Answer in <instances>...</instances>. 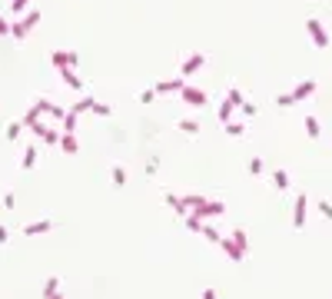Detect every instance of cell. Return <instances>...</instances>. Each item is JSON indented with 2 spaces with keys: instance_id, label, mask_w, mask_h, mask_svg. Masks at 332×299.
Wrapping results in <instances>:
<instances>
[{
  "instance_id": "cell-6",
  "label": "cell",
  "mask_w": 332,
  "mask_h": 299,
  "mask_svg": "<svg viewBox=\"0 0 332 299\" xmlns=\"http://www.w3.org/2000/svg\"><path fill=\"white\" fill-rule=\"evenodd\" d=\"M203 63H206V56L200 54V50H196V54H189V56L183 60V67H180V76H193L200 67H203Z\"/></svg>"
},
{
  "instance_id": "cell-7",
  "label": "cell",
  "mask_w": 332,
  "mask_h": 299,
  "mask_svg": "<svg viewBox=\"0 0 332 299\" xmlns=\"http://www.w3.org/2000/svg\"><path fill=\"white\" fill-rule=\"evenodd\" d=\"M220 246H222V253H226L229 260H236V262H240L242 256H246V249H242V246L236 243L233 236H222V240H220Z\"/></svg>"
},
{
  "instance_id": "cell-33",
  "label": "cell",
  "mask_w": 332,
  "mask_h": 299,
  "mask_svg": "<svg viewBox=\"0 0 332 299\" xmlns=\"http://www.w3.org/2000/svg\"><path fill=\"white\" fill-rule=\"evenodd\" d=\"M276 103H279V107H293L295 96H293V93H279V96H276Z\"/></svg>"
},
{
  "instance_id": "cell-10",
  "label": "cell",
  "mask_w": 332,
  "mask_h": 299,
  "mask_svg": "<svg viewBox=\"0 0 332 299\" xmlns=\"http://www.w3.org/2000/svg\"><path fill=\"white\" fill-rule=\"evenodd\" d=\"M166 206L173 209V213H180V216H189V206H186L183 196H176V193H166Z\"/></svg>"
},
{
  "instance_id": "cell-14",
  "label": "cell",
  "mask_w": 332,
  "mask_h": 299,
  "mask_svg": "<svg viewBox=\"0 0 332 299\" xmlns=\"http://www.w3.org/2000/svg\"><path fill=\"white\" fill-rule=\"evenodd\" d=\"M60 127H63V133H76V127H80V116H76L74 110H67V116H63V123H60Z\"/></svg>"
},
{
  "instance_id": "cell-8",
  "label": "cell",
  "mask_w": 332,
  "mask_h": 299,
  "mask_svg": "<svg viewBox=\"0 0 332 299\" xmlns=\"http://www.w3.org/2000/svg\"><path fill=\"white\" fill-rule=\"evenodd\" d=\"M50 229H54L50 220H34V223L23 226V236H40V233H50Z\"/></svg>"
},
{
  "instance_id": "cell-16",
  "label": "cell",
  "mask_w": 332,
  "mask_h": 299,
  "mask_svg": "<svg viewBox=\"0 0 332 299\" xmlns=\"http://www.w3.org/2000/svg\"><path fill=\"white\" fill-rule=\"evenodd\" d=\"M93 103H96V100H93V96H80V100H76L74 107H70V110L76 113V116H80V113H87V110H93Z\"/></svg>"
},
{
  "instance_id": "cell-23",
  "label": "cell",
  "mask_w": 332,
  "mask_h": 299,
  "mask_svg": "<svg viewBox=\"0 0 332 299\" xmlns=\"http://www.w3.org/2000/svg\"><path fill=\"white\" fill-rule=\"evenodd\" d=\"M203 236L209 240V243H220V240H222V233L216 229V226H209V223H203Z\"/></svg>"
},
{
  "instance_id": "cell-31",
  "label": "cell",
  "mask_w": 332,
  "mask_h": 299,
  "mask_svg": "<svg viewBox=\"0 0 332 299\" xmlns=\"http://www.w3.org/2000/svg\"><path fill=\"white\" fill-rule=\"evenodd\" d=\"M23 133V123H7V140H17Z\"/></svg>"
},
{
  "instance_id": "cell-20",
  "label": "cell",
  "mask_w": 332,
  "mask_h": 299,
  "mask_svg": "<svg viewBox=\"0 0 332 299\" xmlns=\"http://www.w3.org/2000/svg\"><path fill=\"white\" fill-rule=\"evenodd\" d=\"M60 136H63V133H60V130H54V127H47V130H43V136H40V140H43L47 147H56V143H60Z\"/></svg>"
},
{
  "instance_id": "cell-38",
  "label": "cell",
  "mask_w": 332,
  "mask_h": 299,
  "mask_svg": "<svg viewBox=\"0 0 332 299\" xmlns=\"http://www.w3.org/2000/svg\"><path fill=\"white\" fill-rule=\"evenodd\" d=\"M14 203H17L14 193H3V209H14Z\"/></svg>"
},
{
  "instance_id": "cell-36",
  "label": "cell",
  "mask_w": 332,
  "mask_h": 299,
  "mask_svg": "<svg viewBox=\"0 0 332 299\" xmlns=\"http://www.w3.org/2000/svg\"><path fill=\"white\" fill-rule=\"evenodd\" d=\"M156 167H160V160H156V156H153V160H147V176H156Z\"/></svg>"
},
{
  "instance_id": "cell-19",
  "label": "cell",
  "mask_w": 332,
  "mask_h": 299,
  "mask_svg": "<svg viewBox=\"0 0 332 299\" xmlns=\"http://www.w3.org/2000/svg\"><path fill=\"white\" fill-rule=\"evenodd\" d=\"M313 90H315V83H313V80H306V83H299V87L293 90V96H295V100H306Z\"/></svg>"
},
{
  "instance_id": "cell-34",
  "label": "cell",
  "mask_w": 332,
  "mask_h": 299,
  "mask_svg": "<svg viewBox=\"0 0 332 299\" xmlns=\"http://www.w3.org/2000/svg\"><path fill=\"white\" fill-rule=\"evenodd\" d=\"M229 113H233V107L222 100V103H220V120H222V123H229Z\"/></svg>"
},
{
  "instance_id": "cell-4",
  "label": "cell",
  "mask_w": 332,
  "mask_h": 299,
  "mask_svg": "<svg viewBox=\"0 0 332 299\" xmlns=\"http://www.w3.org/2000/svg\"><path fill=\"white\" fill-rule=\"evenodd\" d=\"M306 30H309V37L315 40V47H329V34H326V30H322V23H319V20H306Z\"/></svg>"
},
{
  "instance_id": "cell-37",
  "label": "cell",
  "mask_w": 332,
  "mask_h": 299,
  "mask_svg": "<svg viewBox=\"0 0 332 299\" xmlns=\"http://www.w3.org/2000/svg\"><path fill=\"white\" fill-rule=\"evenodd\" d=\"M249 173H262V160H259V156L249 160Z\"/></svg>"
},
{
  "instance_id": "cell-42",
  "label": "cell",
  "mask_w": 332,
  "mask_h": 299,
  "mask_svg": "<svg viewBox=\"0 0 332 299\" xmlns=\"http://www.w3.org/2000/svg\"><path fill=\"white\" fill-rule=\"evenodd\" d=\"M54 299H67V296H63V293H56V296H54Z\"/></svg>"
},
{
  "instance_id": "cell-12",
  "label": "cell",
  "mask_w": 332,
  "mask_h": 299,
  "mask_svg": "<svg viewBox=\"0 0 332 299\" xmlns=\"http://www.w3.org/2000/svg\"><path fill=\"white\" fill-rule=\"evenodd\" d=\"M56 293H60V280H56V276H50V280L43 282V289H40V299H54Z\"/></svg>"
},
{
  "instance_id": "cell-32",
  "label": "cell",
  "mask_w": 332,
  "mask_h": 299,
  "mask_svg": "<svg viewBox=\"0 0 332 299\" xmlns=\"http://www.w3.org/2000/svg\"><path fill=\"white\" fill-rule=\"evenodd\" d=\"M306 133L309 136H319V120L315 116H306Z\"/></svg>"
},
{
  "instance_id": "cell-1",
  "label": "cell",
  "mask_w": 332,
  "mask_h": 299,
  "mask_svg": "<svg viewBox=\"0 0 332 299\" xmlns=\"http://www.w3.org/2000/svg\"><path fill=\"white\" fill-rule=\"evenodd\" d=\"M186 206H189V213H196V216H222L226 213V203L220 200H206V196H183Z\"/></svg>"
},
{
  "instance_id": "cell-28",
  "label": "cell",
  "mask_w": 332,
  "mask_h": 299,
  "mask_svg": "<svg viewBox=\"0 0 332 299\" xmlns=\"http://www.w3.org/2000/svg\"><path fill=\"white\" fill-rule=\"evenodd\" d=\"M10 27H14V20L7 14H0V37H10Z\"/></svg>"
},
{
  "instance_id": "cell-29",
  "label": "cell",
  "mask_w": 332,
  "mask_h": 299,
  "mask_svg": "<svg viewBox=\"0 0 332 299\" xmlns=\"http://www.w3.org/2000/svg\"><path fill=\"white\" fill-rule=\"evenodd\" d=\"M27 3L30 0H10V14L17 17V14H27Z\"/></svg>"
},
{
  "instance_id": "cell-18",
  "label": "cell",
  "mask_w": 332,
  "mask_h": 299,
  "mask_svg": "<svg viewBox=\"0 0 332 299\" xmlns=\"http://www.w3.org/2000/svg\"><path fill=\"white\" fill-rule=\"evenodd\" d=\"M110 180H113V187H123V183H127V167L116 163V167L110 169Z\"/></svg>"
},
{
  "instance_id": "cell-21",
  "label": "cell",
  "mask_w": 332,
  "mask_h": 299,
  "mask_svg": "<svg viewBox=\"0 0 332 299\" xmlns=\"http://www.w3.org/2000/svg\"><path fill=\"white\" fill-rule=\"evenodd\" d=\"M50 63H54V70H67V50H54Z\"/></svg>"
},
{
  "instance_id": "cell-11",
  "label": "cell",
  "mask_w": 332,
  "mask_h": 299,
  "mask_svg": "<svg viewBox=\"0 0 332 299\" xmlns=\"http://www.w3.org/2000/svg\"><path fill=\"white\" fill-rule=\"evenodd\" d=\"M56 74H60V80H63L70 90H83V80H80V76H76L70 67H67V70H56Z\"/></svg>"
},
{
  "instance_id": "cell-17",
  "label": "cell",
  "mask_w": 332,
  "mask_h": 299,
  "mask_svg": "<svg viewBox=\"0 0 332 299\" xmlns=\"http://www.w3.org/2000/svg\"><path fill=\"white\" fill-rule=\"evenodd\" d=\"M183 220H186V229H189V233H203V216L189 213V216H183Z\"/></svg>"
},
{
  "instance_id": "cell-15",
  "label": "cell",
  "mask_w": 332,
  "mask_h": 299,
  "mask_svg": "<svg viewBox=\"0 0 332 299\" xmlns=\"http://www.w3.org/2000/svg\"><path fill=\"white\" fill-rule=\"evenodd\" d=\"M293 223H295V226H302V223H306V196H299V200H295V213H293Z\"/></svg>"
},
{
  "instance_id": "cell-13",
  "label": "cell",
  "mask_w": 332,
  "mask_h": 299,
  "mask_svg": "<svg viewBox=\"0 0 332 299\" xmlns=\"http://www.w3.org/2000/svg\"><path fill=\"white\" fill-rule=\"evenodd\" d=\"M60 150H63V153H76V150H80L76 133H63V136H60Z\"/></svg>"
},
{
  "instance_id": "cell-9",
  "label": "cell",
  "mask_w": 332,
  "mask_h": 299,
  "mask_svg": "<svg viewBox=\"0 0 332 299\" xmlns=\"http://www.w3.org/2000/svg\"><path fill=\"white\" fill-rule=\"evenodd\" d=\"M37 156H40V147H37V143L23 147V160H20V167H23V169H34V167H37Z\"/></svg>"
},
{
  "instance_id": "cell-40",
  "label": "cell",
  "mask_w": 332,
  "mask_h": 299,
  "mask_svg": "<svg viewBox=\"0 0 332 299\" xmlns=\"http://www.w3.org/2000/svg\"><path fill=\"white\" fill-rule=\"evenodd\" d=\"M200 299H220V296H216V289H203V296H200Z\"/></svg>"
},
{
  "instance_id": "cell-5",
  "label": "cell",
  "mask_w": 332,
  "mask_h": 299,
  "mask_svg": "<svg viewBox=\"0 0 332 299\" xmlns=\"http://www.w3.org/2000/svg\"><path fill=\"white\" fill-rule=\"evenodd\" d=\"M186 76H169V80H160L156 83V93H183Z\"/></svg>"
},
{
  "instance_id": "cell-26",
  "label": "cell",
  "mask_w": 332,
  "mask_h": 299,
  "mask_svg": "<svg viewBox=\"0 0 332 299\" xmlns=\"http://www.w3.org/2000/svg\"><path fill=\"white\" fill-rule=\"evenodd\" d=\"M136 100H140L143 107H147V103H153V100H156V87H147V90H140V96H136Z\"/></svg>"
},
{
  "instance_id": "cell-3",
  "label": "cell",
  "mask_w": 332,
  "mask_h": 299,
  "mask_svg": "<svg viewBox=\"0 0 332 299\" xmlns=\"http://www.w3.org/2000/svg\"><path fill=\"white\" fill-rule=\"evenodd\" d=\"M180 96H183L186 107H203V103H206V90H200V87H189V83L183 87V93H180Z\"/></svg>"
},
{
  "instance_id": "cell-30",
  "label": "cell",
  "mask_w": 332,
  "mask_h": 299,
  "mask_svg": "<svg viewBox=\"0 0 332 299\" xmlns=\"http://www.w3.org/2000/svg\"><path fill=\"white\" fill-rule=\"evenodd\" d=\"M273 183H276L279 189H286V187H289V176H286L282 169H276V173H273Z\"/></svg>"
},
{
  "instance_id": "cell-2",
  "label": "cell",
  "mask_w": 332,
  "mask_h": 299,
  "mask_svg": "<svg viewBox=\"0 0 332 299\" xmlns=\"http://www.w3.org/2000/svg\"><path fill=\"white\" fill-rule=\"evenodd\" d=\"M40 23V10H27V14H20V20H14V27H10V37L14 40H27L30 37V30Z\"/></svg>"
},
{
  "instance_id": "cell-22",
  "label": "cell",
  "mask_w": 332,
  "mask_h": 299,
  "mask_svg": "<svg viewBox=\"0 0 332 299\" xmlns=\"http://www.w3.org/2000/svg\"><path fill=\"white\" fill-rule=\"evenodd\" d=\"M180 130H183V133H200V120H193V116H183V120H180Z\"/></svg>"
},
{
  "instance_id": "cell-24",
  "label": "cell",
  "mask_w": 332,
  "mask_h": 299,
  "mask_svg": "<svg viewBox=\"0 0 332 299\" xmlns=\"http://www.w3.org/2000/svg\"><path fill=\"white\" fill-rule=\"evenodd\" d=\"M93 113L107 120V116H113V107H110V103H103V100H96V103H93Z\"/></svg>"
},
{
  "instance_id": "cell-41",
  "label": "cell",
  "mask_w": 332,
  "mask_h": 299,
  "mask_svg": "<svg viewBox=\"0 0 332 299\" xmlns=\"http://www.w3.org/2000/svg\"><path fill=\"white\" fill-rule=\"evenodd\" d=\"M319 209H322L326 216H332V203H319Z\"/></svg>"
},
{
  "instance_id": "cell-25",
  "label": "cell",
  "mask_w": 332,
  "mask_h": 299,
  "mask_svg": "<svg viewBox=\"0 0 332 299\" xmlns=\"http://www.w3.org/2000/svg\"><path fill=\"white\" fill-rule=\"evenodd\" d=\"M242 100H246V96H242L240 90H236V87H233V90L226 93V103H229V107H242Z\"/></svg>"
},
{
  "instance_id": "cell-39",
  "label": "cell",
  "mask_w": 332,
  "mask_h": 299,
  "mask_svg": "<svg viewBox=\"0 0 332 299\" xmlns=\"http://www.w3.org/2000/svg\"><path fill=\"white\" fill-rule=\"evenodd\" d=\"M7 240H10V229H7V226L0 223V243H7Z\"/></svg>"
},
{
  "instance_id": "cell-35",
  "label": "cell",
  "mask_w": 332,
  "mask_h": 299,
  "mask_svg": "<svg viewBox=\"0 0 332 299\" xmlns=\"http://www.w3.org/2000/svg\"><path fill=\"white\" fill-rule=\"evenodd\" d=\"M76 63H80V54H76V50H67V67L76 70Z\"/></svg>"
},
{
  "instance_id": "cell-27",
  "label": "cell",
  "mask_w": 332,
  "mask_h": 299,
  "mask_svg": "<svg viewBox=\"0 0 332 299\" xmlns=\"http://www.w3.org/2000/svg\"><path fill=\"white\" fill-rule=\"evenodd\" d=\"M222 127H226L229 136H242V133H246V123H222Z\"/></svg>"
}]
</instances>
